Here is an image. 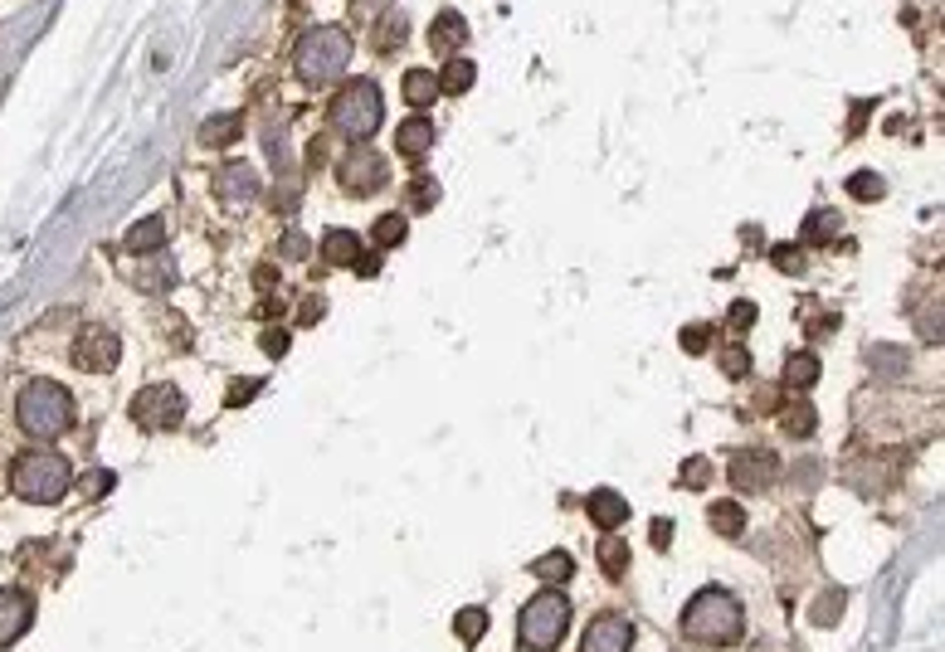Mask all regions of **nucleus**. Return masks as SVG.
I'll return each instance as SVG.
<instances>
[{"mask_svg":"<svg viewBox=\"0 0 945 652\" xmlns=\"http://www.w3.org/2000/svg\"><path fill=\"white\" fill-rule=\"evenodd\" d=\"M682 633H687L692 643H712V648L736 643V638L746 633L741 599L726 594V589H702V594H692L687 609H682Z\"/></svg>","mask_w":945,"mask_h":652,"instance_id":"1","label":"nucleus"},{"mask_svg":"<svg viewBox=\"0 0 945 652\" xmlns=\"http://www.w3.org/2000/svg\"><path fill=\"white\" fill-rule=\"evenodd\" d=\"M10 487H15V497H25V502H35V507H54V502L69 497L74 468H69L54 448H30V453H20V458L10 463Z\"/></svg>","mask_w":945,"mask_h":652,"instance_id":"2","label":"nucleus"},{"mask_svg":"<svg viewBox=\"0 0 945 652\" xmlns=\"http://www.w3.org/2000/svg\"><path fill=\"white\" fill-rule=\"evenodd\" d=\"M15 419H20V429L30 438L49 443L64 429H74V395L59 380H30L20 390V399H15Z\"/></svg>","mask_w":945,"mask_h":652,"instance_id":"3","label":"nucleus"},{"mask_svg":"<svg viewBox=\"0 0 945 652\" xmlns=\"http://www.w3.org/2000/svg\"><path fill=\"white\" fill-rule=\"evenodd\" d=\"M327 117H332V132H341L346 142H371L385 122V98L371 78H351V83H341Z\"/></svg>","mask_w":945,"mask_h":652,"instance_id":"4","label":"nucleus"},{"mask_svg":"<svg viewBox=\"0 0 945 652\" xmlns=\"http://www.w3.org/2000/svg\"><path fill=\"white\" fill-rule=\"evenodd\" d=\"M351 64V35L341 25H317L298 39V78L322 88V83H337Z\"/></svg>","mask_w":945,"mask_h":652,"instance_id":"5","label":"nucleus"},{"mask_svg":"<svg viewBox=\"0 0 945 652\" xmlns=\"http://www.w3.org/2000/svg\"><path fill=\"white\" fill-rule=\"evenodd\" d=\"M570 628V599L561 589H541L536 599H527V609L517 618V633H522V648L531 652H551Z\"/></svg>","mask_w":945,"mask_h":652,"instance_id":"6","label":"nucleus"},{"mask_svg":"<svg viewBox=\"0 0 945 652\" xmlns=\"http://www.w3.org/2000/svg\"><path fill=\"white\" fill-rule=\"evenodd\" d=\"M132 419H137V429H147V434H171L181 419H186V395L176 390V385H147V390H137V399H132Z\"/></svg>","mask_w":945,"mask_h":652,"instance_id":"7","label":"nucleus"},{"mask_svg":"<svg viewBox=\"0 0 945 652\" xmlns=\"http://www.w3.org/2000/svg\"><path fill=\"white\" fill-rule=\"evenodd\" d=\"M337 181H341V190H346V195H376L380 185H385V156H380V151H371L366 142H356L346 156H341Z\"/></svg>","mask_w":945,"mask_h":652,"instance_id":"8","label":"nucleus"},{"mask_svg":"<svg viewBox=\"0 0 945 652\" xmlns=\"http://www.w3.org/2000/svg\"><path fill=\"white\" fill-rule=\"evenodd\" d=\"M117 361H122V341H117V331H108V326H83L74 341V365L78 370H93V375H103V370H117Z\"/></svg>","mask_w":945,"mask_h":652,"instance_id":"9","label":"nucleus"},{"mask_svg":"<svg viewBox=\"0 0 945 652\" xmlns=\"http://www.w3.org/2000/svg\"><path fill=\"white\" fill-rule=\"evenodd\" d=\"M780 477V453L775 448H741L731 458V487L736 492H765Z\"/></svg>","mask_w":945,"mask_h":652,"instance_id":"10","label":"nucleus"},{"mask_svg":"<svg viewBox=\"0 0 945 652\" xmlns=\"http://www.w3.org/2000/svg\"><path fill=\"white\" fill-rule=\"evenodd\" d=\"M210 185H215V200H220L225 210H249V205L259 200V171H254V166H244V161L220 166Z\"/></svg>","mask_w":945,"mask_h":652,"instance_id":"11","label":"nucleus"},{"mask_svg":"<svg viewBox=\"0 0 945 652\" xmlns=\"http://www.w3.org/2000/svg\"><path fill=\"white\" fill-rule=\"evenodd\" d=\"M580 652H634V623L619 614L590 618V628L580 638Z\"/></svg>","mask_w":945,"mask_h":652,"instance_id":"12","label":"nucleus"},{"mask_svg":"<svg viewBox=\"0 0 945 652\" xmlns=\"http://www.w3.org/2000/svg\"><path fill=\"white\" fill-rule=\"evenodd\" d=\"M30 623H35V599L25 589H0V648L25 638Z\"/></svg>","mask_w":945,"mask_h":652,"instance_id":"13","label":"nucleus"},{"mask_svg":"<svg viewBox=\"0 0 945 652\" xmlns=\"http://www.w3.org/2000/svg\"><path fill=\"white\" fill-rule=\"evenodd\" d=\"M463 44H468V20H463L458 10H444V15L429 20V49H434V54H449V59H454Z\"/></svg>","mask_w":945,"mask_h":652,"instance_id":"14","label":"nucleus"},{"mask_svg":"<svg viewBox=\"0 0 945 652\" xmlns=\"http://www.w3.org/2000/svg\"><path fill=\"white\" fill-rule=\"evenodd\" d=\"M585 511H590V521H595L600 531H619V526L629 521V502H624L614 487H595V492L585 497Z\"/></svg>","mask_w":945,"mask_h":652,"instance_id":"15","label":"nucleus"},{"mask_svg":"<svg viewBox=\"0 0 945 652\" xmlns=\"http://www.w3.org/2000/svg\"><path fill=\"white\" fill-rule=\"evenodd\" d=\"M429 146H434V122H429V117H405V122L395 127V151H400L405 161L429 156Z\"/></svg>","mask_w":945,"mask_h":652,"instance_id":"16","label":"nucleus"},{"mask_svg":"<svg viewBox=\"0 0 945 652\" xmlns=\"http://www.w3.org/2000/svg\"><path fill=\"white\" fill-rule=\"evenodd\" d=\"M166 244V219L161 215H147V219H137L127 234H122V249L127 254H137V258H147V254H156Z\"/></svg>","mask_w":945,"mask_h":652,"instance_id":"17","label":"nucleus"},{"mask_svg":"<svg viewBox=\"0 0 945 652\" xmlns=\"http://www.w3.org/2000/svg\"><path fill=\"white\" fill-rule=\"evenodd\" d=\"M322 258H327L332 268H351V263L361 258V234H356V229H327V234H322Z\"/></svg>","mask_w":945,"mask_h":652,"instance_id":"18","label":"nucleus"},{"mask_svg":"<svg viewBox=\"0 0 945 652\" xmlns=\"http://www.w3.org/2000/svg\"><path fill=\"white\" fill-rule=\"evenodd\" d=\"M400 93H405V103L410 108H429L434 98H444L439 93V73H429V69H410L405 78H400Z\"/></svg>","mask_w":945,"mask_h":652,"instance_id":"19","label":"nucleus"},{"mask_svg":"<svg viewBox=\"0 0 945 652\" xmlns=\"http://www.w3.org/2000/svg\"><path fill=\"white\" fill-rule=\"evenodd\" d=\"M239 132H244V117H239V112H215V117H205V127H200V146H229Z\"/></svg>","mask_w":945,"mask_h":652,"instance_id":"20","label":"nucleus"},{"mask_svg":"<svg viewBox=\"0 0 945 652\" xmlns=\"http://www.w3.org/2000/svg\"><path fill=\"white\" fill-rule=\"evenodd\" d=\"M780 429L790 438H809L814 429H819V409L814 404H804V399H794V404H785L780 409Z\"/></svg>","mask_w":945,"mask_h":652,"instance_id":"21","label":"nucleus"},{"mask_svg":"<svg viewBox=\"0 0 945 652\" xmlns=\"http://www.w3.org/2000/svg\"><path fill=\"white\" fill-rule=\"evenodd\" d=\"M790 390H809V385H819V356L814 351H794L790 361H785V375H780Z\"/></svg>","mask_w":945,"mask_h":652,"instance_id":"22","label":"nucleus"},{"mask_svg":"<svg viewBox=\"0 0 945 652\" xmlns=\"http://www.w3.org/2000/svg\"><path fill=\"white\" fill-rule=\"evenodd\" d=\"M473 78H478V64L463 59V54H454V59L444 64V73H439V93H468Z\"/></svg>","mask_w":945,"mask_h":652,"instance_id":"23","label":"nucleus"},{"mask_svg":"<svg viewBox=\"0 0 945 652\" xmlns=\"http://www.w3.org/2000/svg\"><path fill=\"white\" fill-rule=\"evenodd\" d=\"M405 234H410V219L400 215V210H390V215L376 219V229H371V239H376V249L385 254V249H400L405 244Z\"/></svg>","mask_w":945,"mask_h":652,"instance_id":"24","label":"nucleus"},{"mask_svg":"<svg viewBox=\"0 0 945 652\" xmlns=\"http://www.w3.org/2000/svg\"><path fill=\"white\" fill-rule=\"evenodd\" d=\"M707 521H712L717 536H741V531H746V507H741V502H712Z\"/></svg>","mask_w":945,"mask_h":652,"instance_id":"25","label":"nucleus"},{"mask_svg":"<svg viewBox=\"0 0 945 652\" xmlns=\"http://www.w3.org/2000/svg\"><path fill=\"white\" fill-rule=\"evenodd\" d=\"M833 234H838V210H814V215L804 219V229H799V239H804L809 249H814V244L824 249Z\"/></svg>","mask_w":945,"mask_h":652,"instance_id":"26","label":"nucleus"},{"mask_svg":"<svg viewBox=\"0 0 945 652\" xmlns=\"http://www.w3.org/2000/svg\"><path fill=\"white\" fill-rule=\"evenodd\" d=\"M600 570H605L609 580H624V570H629V545L619 541L614 531H605V541H600Z\"/></svg>","mask_w":945,"mask_h":652,"instance_id":"27","label":"nucleus"},{"mask_svg":"<svg viewBox=\"0 0 945 652\" xmlns=\"http://www.w3.org/2000/svg\"><path fill=\"white\" fill-rule=\"evenodd\" d=\"M536 575L551 584V589H561V584L575 575V560H570L566 550H551V555H541V560H536Z\"/></svg>","mask_w":945,"mask_h":652,"instance_id":"28","label":"nucleus"},{"mask_svg":"<svg viewBox=\"0 0 945 652\" xmlns=\"http://www.w3.org/2000/svg\"><path fill=\"white\" fill-rule=\"evenodd\" d=\"M454 633L463 638V643H478V638L488 633V609H478V604H473V609H458V614H454Z\"/></svg>","mask_w":945,"mask_h":652,"instance_id":"29","label":"nucleus"},{"mask_svg":"<svg viewBox=\"0 0 945 652\" xmlns=\"http://www.w3.org/2000/svg\"><path fill=\"white\" fill-rule=\"evenodd\" d=\"M848 195H853V200H868V205H872V200H882V195H887V181H882V176H872V171H858V176H848Z\"/></svg>","mask_w":945,"mask_h":652,"instance_id":"30","label":"nucleus"},{"mask_svg":"<svg viewBox=\"0 0 945 652\" xmlns=\"http://www.w3.org/2000/svg\"><path fill=\"white\" fill-rule=\"evenodd\" d=\"M843 604H848V599H843V589H829V594H824V599L809 609V618H814L819 628H833V623L843 618Z\"/></svg>","mask_w":945,"mask_h":652,"instance_id":"31","label":"nucleus"},{"mask_svg":"<svg viewBox=\"0 0 945 652\" xmlns=\"http://www.w3.org/2000/svg\"><path fill=\"white\" fill-rule=\"evenodd\" d=\"M712 326L707 322H692V326H682V336H678V346L687 351V356H702V351H712Z\"/></svg>","mask_w":945,"mask_h":652,"instance_id":"32","label":"nucleus"},{"mask_svg":"<svg viewBox=\"0 0 945 652\" xmlns=\"http://www.w3.org/2000/svg\"><path fill=\"white\" fill-rule=\"evenodd\" d=\"M868 361L877 365V375H902L911 356H907V351H897V346H872Z\"/></svg>","mask_w":945,"mask_h":652,"instance_id":"33","label":"nucleus"},{"mask_svg":"<svg viewBox=\"0 0 945 652\" xmlns=\"http://www.w3.org/2000/svg\"><path fill=\"white\" fill-rule=\"evenodd\" d=\"M113 482H117V477L108 468H93V472H83V477H78V492H83L88 502H98V497H108V492H113Z\"/></svg>","mask_w":945,"mask_h":652,"instance_id":"34","label":"nucleus"},{"mask_svg":"<svg viewBox=\"0 0 945 652\" xmlns=\"http://www.w3.org/2000/svg\"><path fill=\"white\" fill-rule=\"evenodd\" d=\"M678 482L687 487V492H702V487L712 482V463H707V458H687L682 472H678Z\"/></svg>","mask_w":945,"mask_h":652,"instance_id":"35","label":"nucleus"},{"mask_svg":"<svg viewBox=\"0 0 945 652\" xmlns=\"http://www.w3.org/2000/svg\"><path fill=\"white\" fill-rule=\"evenodd\" d=\"M756 317H760V307L751 302V297H741V302H731V312H726V326L741 336V331H751L756 326Z\"/></svg>","mask_w":945,"mask_h":652,"instance_id":"36","label":"nucleus"},{"mask_svg":"<svg viewBox=\"0 0 945 652\" xmlns=\"http://www.w3.org/2000/svg\"><path fill=\"white\" fill-rule=\"evenodd\" d=\"M770 263H775L780 273H790V278H799V273H804V254H799V244H775V249H770Z\"/></svg>","mask_w":945,"mask_h":652,"instance_id":"37","label":"nucleus"},{"mask_svg":"<svg viewBox=\"0 0 945 652\" xmlns=\"http://www.w3.org/2000/svg\"><path fill=\"white\" fill-rule=\"evenodd\" d=\"M429 205H439V181L415 176V185H410V210H429Z\"/></svg>","mask_w":945,"mask_h":652,"instance_id":"38","label":"nucleus"},{"mask_svg":"<svg viewBox=\"0 0 945 652\" xmlns=\"http://www.w3.org/2000/svg\"><path fill=\"white\" fill-rule=\"evenodd\" d=\"M405 39V20L395 15V20H380V30H376V49H395Z\"/></svg>","mask_w":945,"mask_h":652,"instance_id":"39","label":"nucleus"},{"mask_svg":"<svg viewBox=\"0 0 945 652\" xmlns=\"http://www.w3.org/2000/svg\"><path fill=\"white\" fill-rule=\"evenodd\" d=\"M259 346H264V356H273V361L288 356V331H283V326H268L264 336H259Z\"/></svg>","mask_w":945,"mask_h":652,"instance_id":"40","label":"nucleus"},{"mask_svg":"<svg viewBox=\"0 0 945 652\" xmlns=\"http://www.w3.org/2000/svg\"><path fill=\"white\" fill-rule=\"evenodd\" d=\"M259 390H264V380H234V385H229V409H244Z\"/></svg>","mask_w":945,"mask_h":652,"instance_id":"41","label":"nucleus"},{"mask_svg":"<svg viewBox=\"0 0 945 652\" xmlns=\"http://www.w3.org/2000/svg\"><path fill=\"white\" fill-rule=\"evenodd\" d=\"M307 249H312V244H307V234H298V229H288L283 244H278V254L283 258H307Z\"/></svg>","mask_w":945,"mask_h":652,"instance_id":"42","label":"nucleus"},{"mask_svg":"<svg viewBox=\"0 0 945 652\" xmlns=\"http://www.w3.org/2000/svg\"><path fill=\"white\" fill-rule=\"evenodd\" d=\"M721 370H726V375H731V380H736V375H746V370H751V356H746V351H736V346H731V351H721Z\"/></svg>","mask_w":945,"mask_h":652,"instance_id":"43","label":"nucleus"},{"mask_svg":"<svg viewBox=\"0 0 945 652\" xmlns=\"http://www.w3.org/2000/svg\"><path fill=\"white\" fill-rule=\"evenodd\" d=\"M351 268H356L361 278H376V273H380V249H361V258H356Z\"/></svg>","mask_w":945,"mask_h":652,"instance_id":"44","label":"nucleus"},{"mask_svg":"<svg viewBox=\"0 0 945 652\" xmlns=\"http://www.w3.org/2000/svg\"><path fill=\"white\" fill-rule=\"evenodd\" d=\"M322 312H327V302H322V297H303V307H298V322L312 326L317 317H322Z\"/></svg>","mask_w":945,"mask_h":652,"instance_id":"45","label":"nucleus"},{"mask_svg":"<svg viewBox=\"0 0 945 652\" xmlns=\"http://www.w3.org/2000/svg\"><path fill=\"white\" fill-rule=\"evenodd\" d=\"M648 541L658 545V550H668V545H673V521H668V516H658V521H653V536H648Z\"/></svg>","mask_w":945,"mask_h":652,"instance_id":"46","label":"nucleus"},{"mask_svg":"<svg viewBox=\"0 0 945 652\" xmlns=\"http://www.w3.org/2000/svg\"><path fill=\"white\" fill-rule=\"evenodd\" d=\"M833 326H838V317H824V322H814V326H809V336H829Z\"/></svg>","mask_w":945,"mask_h":652,"instance_id":"47","label":"nucleus"},{"mask_svg":"<svg viewBox=\"0 0 945 652\" xmlns=\"http://www.w3.org/2000/svg\"><path fill=\"white\" fill-rule=\"evenodd\" d=\"M868 112H872V103H858V108H853V132H858V127L868 122Z\"/></svg>","mask_w":945,"mask_h":652,"instance_id":"48","label":"nucleus"},{"mask_svg":"<svg viewBox=\"0 0 945 652\" xmlns=\"http://www.w3.org/2000/svg\"><path fill=\"white\" fill-rule=\"evenodd\" d=\"M259 283H264V288H268V283L278 288V268H268V263H264V268H259Z\"/></svg>","mask_w":945,"mask_h":652,"instance_id":"49","label":"nucleus"},{"mask_svg":"<svg viewBox=\"0 0 945 652\" xmlns=\"http://www.w3.org/2000/svg\"><path fill=\"white\" fill-rule=\"evenodd\" d=\"M356 10H380V5H390V0H351Z\"/></svg>","mask_w":945,"mask_h":652,"instance_id":"50","label":"nucleus"}]
</instances>
